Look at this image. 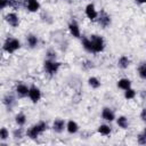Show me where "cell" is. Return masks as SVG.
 <instances>
[{
  "label": "cell",
  "instance_id": "1",
  "mask_svg": "<svg viewBox=\"0 0 146 146\" xmlns=\"http://www.w3.org/2000/svg\"><path fill=\"white\" fill-rule=\"evenodd\" d=\"M19 48H21V42L16 38H7L3 46H2L3 51H6L8 54H14Z\"/></svg>",
  "mask_w": 146,
  "mask_h": 146
},
{
  "label": "cell",
  "instance_id": "32",
  "mask_svg": "<svg viewBox=\"0 0 146 146\" xmlns=\"http://www.w3.org/2000/svg\"><path fill=\"white\" fill-rule=\"evenodd\" d=\"M17 6H19V2H18V0H9V7H17Z\"/></svg>",
  "mask_w": 146,
  "mask_h": 146
},
{
  "label": "cell",
  "instance_id": "27",
  "mask_svg": "<svg viewBox=\"0 0 146 146\" xmlns=\"http://www.w3.org/2000/svg\"><path fill=\"white\" fill-rule=\"evenodd\" d=\"M13 136H14L15 139H21V138H23V137H24V130H23V128H17L16 130H14Z\"/></svg>",
  "mask_w": 146,
  "mask_h": 146
},
{
  "label": "cell",
  "instance_id": "18",
  "mask_svg": "<svg viewBox=\"0 0 146 146\" xmlns=\"http://www.w3.org/2000/svg\"><path fill=\"white\" fill-rule=\"evenodd\" d=\"M82 47L87 52H92L94 54V48H92V42L90 40V38H82L81 40Z\"/></svg>",
  "mask_w": 146,
  "mask_h": 146
},
{
  "label": "cell",
  "instance_id": "30",
  "mask_svg": "<svg viewBox=\"0 0 146 146\" xmlns=\"http://www.w3.org/2000/svg\"><path fill=\"white\" fill-rule=\"evenodd\" d=\"M139 117H140V120H141L144 123H146V107H144V108L141 110Z\"/></svg>",
  "mask_w": 146,
  "mask_h": 146
},
{
  "label": "cell",
  "instance_id": "7",
  "mask_svg": "<svg viewBox=\"0 0 146 146\" xmlns=\"http://www.w3.org/2000/svg\"><path fill=\"white\" fill-rule=\"evenodd\" d=\"M5 21L11 27H17L19 25V17H18V15L16 13H8L5 16Z\"/></svg>",
  "mask_w": 146,
  "mask_h": 146
},
{
  "label": "cell",
  "instance_id": "34",
  "mask_svg": "<svg viewBox=\"0 0 146 146\" xmlns=\"http://www.w3.org/2000/svg\"><path fill=\"white\" fill-rule=\"evenodd\" d=\"M143 133H144V135H145V136H146V127H145V128H144V130H143Z\"/></svg>",
  "mask_w": 146,
  "mask_h": 146
},
{
  "label": "cell",
  "instance_id": "20",
  "mask_svg": "<svg viewBox=\"0 0 146 146\" xmlns=\"http://www.w3.org/2000/svg\"><path fill=\"white\" fill-rule=\"evenodd\" d=\"M2 103L5 106H7L8 108H11V106L15 104V97L10 94H7L3 98H2Z\"/></svg>",
  "mask_w": 146,
  "mask_h": 146
},
{
  "label": "cell",
  "instance_id": "3",
  "mask_svg": "<svg viewBox=\"0 0 146 146\" xmlns=\"http://www.w3.org/2000/svg\"><path fill=\"white\" fill-rule=\"evenodd\" d=\"M43 66H44V70L46 72L49 74V75H55L59 67L62 66V63L60 62H57L56 59L52 60V59H46L44 63H43Z\"/></svg>",
  "mask_w": 146,
  "mask_h": 146
},
{
  "label": "cell",
  "instance_id": "21",
  "mask_svg": "<svg viewBox=\"0 0 146 146\" xmlns=\"http://www.w3.org/2000/svg\"><path fill=\"white\" fill-rule=\"evenodd\" d=\"M97 132L102 136H110L111 135V127L107 124H100L97 128Z\"/></svg>",
  "mask_w": 146,
  "mask_h": 146
},
{
  "label": "cell",
  "instance_id": "22",
  "mask_svg": "<svg viewBox=\"0 0 146 146\" xmlns=\"http://www.w3.org/2000/svg\"><path fill=\"white\" fill-rule=\"evenodd\" d=\"M15 122L18 127H23L26 123V115L24 113H18L15 116Z\"/></svg>",
  "mask_w": 146,
  "mask_h": 146
},
{
  "label": "cell",
  "instance_id": "12",
  "mask_svg": "<svg viewBox=\"0 0 146 146\" xmlns=\"http://www.w3.org/2000/svg\"><path fill=\"white\" fill-rule=\"evenodd\" d=\"M26 136L30 138V139H36L40 135H41V132H40V130L38 129V127H36V124H33L32 127H30L27 130H26Z\"/></svg>",
  "mask_w": 146,
  "mask_h": 146
},
{
  "label": "cell",
  "instance_id": "13",
  "mask_svg": "<svg viewBox=\"0 0 146 146\" xmlns=\"http://www.w3.org/2000/svg\"><path fill=\"white\" fill-rule=\"evenodd\" d=\"M130 63H131V62H130V58H129L128 56L122 55V56L119 58V60H117V66H119L121 70H125V68L129 67Z\"/></svg>",
  "mask_w": 146,
  "mask_h": 146
},
{
  "label": "cell",
  "instance_id": "19",
  "mask_svg": "<svg viewBox=\"0 0 146 146\" xmlns=\"http://www.w3.org/2000/svg\"><path fill=\"white\" fill-rule=\"evenodd\" d=\"M116 124L119 125V128H121V129H123V130L128 129V127H129L128 117L124 116V115H120V116L116 119Z\"/></svg>",
  "mask_w": 146,
  "mask_h": 146
},
{
  "label": "cell",
  "instance_id": "4",
  "mask_svg": "<svg viewBox=\"0 0 146 146\" xmlns=\"http://www.w3.org/2000/svg\"><path fill=\"white\" fill-rule=\"evenodd\" d=\"M29 98L33 104H36L41 99V90L36 86H31L29 91Z\"/></svg>",
  "mask_w": 146,
  "mask_h": 146
},
{
  "label": "cell",
  "instance_id": "15",
  "mask_svg": "<svg viewBox=\"0 0 146 146\" xmlns=\"http://www.w3.org/2000/svg\"><path fill=\"white\" fill-rule=\"evenodd\" d=\"M116 86H117V88H120V89H122L124 91V90L131 88V81L129 79H127V78H122V79H120L117 81Z\"/></svg>",
  "mask_w": 146,
  "mask_h": 146
},
{
  "label": "cell",
  "instance_id": "25",
  "mask_svg": "<svg viewBox=\"0 0 146 146\" xmlns=\"http://www.w3.org/2000/svg\"><path fill=\"white\" fill-rule=\"evenodd\" d=\"M138 75L140 79L146 80V64H141L138 67Z\"/></svg>",
  "mask_w": 146,
  "mask_h": 146
},
{
  "label": "cell",
  "instance_id": "28",
  "mask_svg": "<svg viewBox=\"0 0 146 146\" xmlns=\"http://www.w3.org/2000/svg\"><path fill=\"white\" fill-rule=\"evenodd\" d=\"M137 143H138L139 145H146V136H145L143 132L137 136Z\"/></svg>",
  "mask_w": 146,
  "mask_h": 146
},
{
  "label": "cell",
  "instance_id": "31",
  "mask_svg": "<svg viewBox=\"0 0 146 146\" xmlns=\"http://www.w3.org/2000/svg\"><path fill=\"white\" fill-rule=\"evenodd\" d=\"M0 7H1V9L9 7V0H0Z\"/></svg>",
  "mask_w": 146,
  "mask_h": 146
},
{
  "label": "cell",
  "instance_id": "23",
  "mask_svg": "<svg viewBox=\"0 0 146 146\" xmlns=\"http://www.w3.org/2000/svg\"><path fill=\"white\" fill-rule=\"evenodd\" d=\"M88 84H89L92 89H98V88L102 86L100 81H99L96 76H90V78L88 79Z\"/></svg>",
  "mask_w": 146,
  "mask_h": 146
},
{
  "label": "cell",
  "instance_id": "16",
  "mask_svg": "<svg viewBox=\"0 0 146 146\" xmlns=\"http://www.w3.org/2000/svg\"><path fill=\"white\" fill-rule=\"evenodd\" d=\"M26 8L31 13H36L40 9V2L38 0H31V1L26 2Z\"/></svg>",
  "mask_w": 146,
  "mask_h": 146
},
{
  "label": "cell",
  "instance_id": "17",
  "mask_svg": "<svg viewBox=\"0 0 146 146\" xmlns=\"http://www.w3.org/2000/svg\"><path fill=\"white\" fill-rule=\"evenodd\" d=\"M26 43H27V46L30 47V48H35L36 46H38V43H39V39H38V36L36 35H34V34H29L27 36H26Z\"/></svg>",
  "mask_w": 146,
  "mask_h": 146
},
{
  "label": "cell",
  "instance_id": "14",
  "mask_svg": "<svg viewBox=\"0 0 146 146\" xmlns=\"http://www.w3.org/2000/svg\"><path fill=\"white\" fill-rule=\"evenodd\" d=\"M66 130H67L68 133L74 135V133H76L79 131V124L75 121H73V120H70L66 123Z\"/></svg>",
  "mask_w": 146,
  "mask_h": 146
},
{
  "label": "cell",
  "instance_id": "29",
  "mask_svg": "<svg viewBox=\"0 0 146 146\" xmlns=\"http://www.w3.org/2000/svg\"><path fill=\"white\" fill-rule=\"evenodd\" d=\"M47 59H52V60H55V59H56V52L52 51V50H48V51H47Z\"/></svg>",
  "mask_w": 146,
  "mask_h": 146
},
{
  "label": "cell",
  "instance_id": "2",
  "mask_svg": "<svg viewBox=\"0 0 146 146\" xmlns=\"http://www.w3.org/2000/svg\"><path fill=\"white\" fill-rule=\"evenodd\" d=\"M90 40L92 42V48H94V54H98V52H103L105 49V41L100 35L97 34H92L90 36Z\"/></svg>",
  "mask_w": 146,
  "mask_h": 146
},
{
  "label": "cell",
  "instance_id": "10",
  "mask_svg": "<svg viewBox=\"0 0 146 146\" xmlns=\"http://www.w3.org/2000/svg\"><path fill=\"white\" fill-rule=\"evenodd\" d=\"M15 91H16V94L19 96V97H26V96H29V91H30V87H27L26 84H24V83H18L17 86H16V88H15Z\"/></svg>",
  "mask_w": 146,
  "mask_h": 146
},
{
  "label": "cell",
  "instance_id": "11",
  "mask_svg": "<svg viewBox=\"0 0 146 146\" xmlns=\"http://www.w3.org/2000/svg\"><path fill=\"white\" fill-rule=\"evenodd\" d=\"M102 117H103V120H105L107 122H112L115 120V114L110 107H104L102 111Z\"/></svg>",
  "mask_w": 146,
  "mask_h": 146
},
{
  "label": "cell",
  "instance_id": "9",
  "mask_svg": "<svg viewBox=\"0 0 146 146\" xmlns=\"http://www.w3.org/2000/svg\"><path fill=\"white\" fill-rule=\"evenodd\" d=\"M52 130L57 133H62L65 129H66V122L63 120V119H56L54 122H52Z\"/></svg>",
  "mask_w": 146,
  "mask_h": 146
},
{
  "label": "cell",
  "instance_id": "26",
  "mask_svg": "<svg viewBox=\"0 0 146 146\" xmlns=\"http://www.w3.org/2000/svg\"><path fill=\"white\" fill-rule=\"evenodd\" d=\"M9 138V131L7 130L6 127H2L1 130H0V140L1 141H5Z\"/></svg>",
  "mask_w": 146,
  "mask_h": 146
},
{
  "label": "cell",
  "instance_id": "35",
  "mask_svg": "<svg viewBox=\"0 0 146 146\" xmlns=\"http://www.w3.org/2000/svg\"><path fill=\"white\" fill-rule=\"evenodd\" d=\"M24 1H25V2H29V1H31V0H24Z\"/></svg>",
  "mask_w": 146,
  "mask_h": 146
},
{
  "label": "cell",
  "instance_id": "5",
  "mask_svg": "<svg viewBox=\"0 0 146 146\" xmlns=\"http://www.w3.org/2000/svg\"><path fill=\"white\" fill-rule=\"evenodd\" d=\"M84 13H86V16H87L90 21H96V19L98 18V15H99V13L96 10L94 3H88V5L86 6Z\"/></svg>",
  "mask_w": 146,
  "mask_h": 146
},
{
  "label": "cell",
  "instance_id": "6",
  "mask_svg": "<svg viewBox=\"0 0 146 146\" xmlns=\"http://www.w3.org/2000/svg\"><path fill=\"white\" fill-rule=\"evenodd\" d=\"M97 22H98V24H99L103 29H106V27L111 24V16H110L106 11L102 10V11L99 13V15H98Z\"/></svg>",
  "mask_w": 146,
  "mask_h": 146
},
{
  "label": "cell",
  "instance_id": "33",
  "mask_svg": "<svg viewBox=\"0 0 146 146\" xmlns=\"http://www.w3.org/2000/svg\"><path fill=\"white\" fill-rule=\"evenodd\" d=\"M138 3H146V0H136Z\"/></svg>",
  "mask_w": 146,
  "mask_h": 146
},
{
  "label": "cell",
  "instance_id": "24",
  "mask_svg": "<svg viewBox=\"0 0 146 146\" xmlns=\"http://www.w3.org/2000/svg\"><path fill=\"white\" fill-rule=\"evenodd\" d=\"M136 95H137V92H136V90L132 89V88H129V89L124 90V98L128 99V100L133 99V98L136 97Z\"/></svg>",
  "mask_w": 146,
  "mask_h": 146
},
{
  "label": "cell",
  "instance_id": "8",
  "mask_svg": "<svg viewBox=\"0 0 146 146\" xmlns=\"http://www.w3.org/2000/svg\"><path fill=\"white\" fill-rule=\"evenodd\" d=\"M68 31H70L71 35H73L74 38H76V39L81 38L80 26H79V24H78V22H76V21L72 19V21L70 22V24H68Z\"/></svg>",
  "mask_w": 146,
  "mask_h": 146
}]
</instances>
